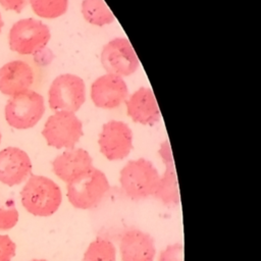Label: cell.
<instances>
[{
  "label": "cell",
  "instance_id": "1",
  "mask_svg": "<svg viewBox=\"0 0 261 261\" xmlns=\"http://www.w3.org/2000/svg\"><path fill=\"white\" fill-rule=\"evenodd\" d=\"M20 199L29 213L47 217L58 210L62 202V194L59 186L51 178L31 174L20 191Z\"/></svg>",
  "mask_w": 261,
  "mask_h": 261
},
{
  "label": "cell",
  "instance_id": "2",
  "mask_svg": "<svg viewBox=\"0 0 261 261\" xmlns=\"http://www.w3.org/2000/svg\"><path fill=\"white\" fill-rule=\"evenodd\" d=\"M160 175L151 161L140 158L128 161L120 170L119 182L123 192L133 200L154 196Z\"/></svg>",
  "mask_w": 261,
  "mask_h": 261
},
{
  "label": "cell",
  "instance_id": "3",
  "mask_svg": "<svg viewBox=\"0 0 261 261\" xmlns=\"http://www.w3.org/2000/svg\"><path fill=\"white\" fill-rule=\"evenodd\" d=\"M109 189L104 172L93 166L67 184V199L77 209H90L101 202Z\"/></svg>",
  "mask_w": 261,
  "mask_h": 261
},
{
  "label": "cell",
  "instance_id": "4",
  "mask_svg": "<svg viewBox=\"0 0 261 261\" xmlns=\"http://www.w3.org/2000/svg\"><path fill=\"white\" fill-rule=\"evenodd\" d=\"M5 119L16 129L35 126L45 113L44 98L41 94L27 90L11 96L5 106Z\"/></svg>",
  "mask_w": 261,
  "mask_h": 261
},
{
  "label": "cell",
  "instance_id": "5",
  "mask_svg": "<svg viewBox=\"0 0 261 261\" xmlns=\"http://www.w3.org/2000/svg\"><path fill=\"white\" fill-rule=\"evenodd\" d=\"M51 37L47 24L35 18H23L12 24L9 31V47L21 54H36L45 48Z\"/></svg>",
  "mask_w": 261,
  "mask_h": 261
},
{
  "label": "cell",
  "instance_id": "6",
  "mask_svg": "<svg viewBox=\"0 0 261 261\" xmlns=\"http://www.w3.org/2000/svg\"><path fill=\"white\" fill-rule=\"evenodd\" d=\"M86 101L84 81L71 73L60 74L52 82L48 91L49 106L54 111H77Z\"/></svg>",
  "mask_w": 261,
  "mask_h": 261
},
{
  "label": "cell",
  "instance_id": "7",
  "mask_svg": "<svg viewBox=\"0 0 261 261\" xmlns=\"http://www.w3.org/2000/svg\"><path fill=\"white\" fill-rule=\"evenodd\" d=\"M42 135L51 147L72 149L83 136V123L73 112L56 111L45 122Z\"/></svg>",
  "mask_w": 261,
  "mask_h": 261
},
{
  "label": "cell",
  "instance_id": "8",
  "mask_svg": "<svg viewBox=\"0 0 261 261\" xmlns=\"http://www.w3.org/2000/svg\"><path fill=\"white\" fill-rule=\"evenodd\" d=\"M101 62L108 73L121 77L133 74L139 67V59L132 44L127 39L120 37L104 46Z\"/></svg>",
  "mask_w": 261,
  "mask_h": 261
},
{
  "label": "cell",
  "instance_id": "9",
  "mask_svg": "<svg viewBox=\"0 0 261 261\" xmlns=\"http://www.w3.org/2000/svg\"><path fill=\"white\" fill-rule=\"evenodd\" d=\"M101 153L110 161L125 158L133 148V132L122 121L106 122L98 139Z\"/></svg>",
  "mask_w": 261,
  "mask_h": 261
},
{
  "label": "cell",
  "instance_id": "10",
  "mask_svg": "<svg viewBox=\"0 0 261 261\" xmlns=\"http://www.w3.org/2000/svg\"><path fill=\"white\" fill-rule=\"evenodd\" d=\"M128 89L119 75L106 73L99 76L91 87V98L95 106L104 109L118 107L126 100Z\"/></svg>",
  "mask_w": 261,
  "mask_h": 261
},
{
  "label": "cell",
  "instance_id": "11",
  "mask_svg": "<svg viewBox=\"0 0 261 261\" xmlns=\"http://www.w3.org/2000/svg\"><path fill=\"white\" fill-rule=\"evenodd\" d=\"M32 174L29 155L17 147H7L0 151V182L13 187L20 185Z\"/></svg>",
  "mask_w": 261,
  "mask_h": 261
},
{
  "label": "cell",
  "instance_id": "12",
  "mask_svg": "<svg viewBox=\"0 0 261 261\" xmlns=\"http://www.w3.org/2000/svg\"><path fill=\"white\" fill-rule=\"evenodd\" d=\"M119 250L122 261H154L156 253L153 238L137 228L122 234Z\"/></svg>",
  "mask_w": 261,
  "mask_h": 261
},
{
  "label": "cell",
  "instance_id": "13",
  "mask_svg": "<svg viewBox=\"0 0 261 261\" xmlns=\"http://www.w3.org/2000/svg\"><path fill=\"white\" fill-rule=\"evenodd\" d=\"M33 68L22 60H13L0 68V92L7 96L30 90L34 84Z\"/></svg>",
  "mask_w": 261,
  "mask_h": 261
},
{
  "label": "cell",
  "instance_id": "14",
  "mask_svg": "<svg viewBox=\"0 0 261 261\" xmlns=\"http://www.w3.org/2000/svg\"><path fill=\"white\" fill-rule=\"evenodd\" d=\"M93 167V159L82 148L64 151L52 161L53 172L64 182L68 184L75 177Z\"/></svg>",
  "mask_w": 261,
  "mask_h": 261
},
{
  "label": "cell",
  "instance_id": "15",
  "mask_svg": "<svg viewBox=\"0 0 261 261\" xmlns=\"http://www.w3.org/2000/svg\"><path fill=\"white\" fill-rule=\"evenodd\" d=\"M127 115L138 123L153 125L160 118L156 98L150 88L142 87L126 100Z\"/></svg>",
  "mask_w": 261,
  "mask_h": 261
},
{
  "label": "cell",
  "instance_id": "16",
  "mask_svg": "<svg viewBox=\"0 0 261 261\" xmlns=\"http://www.w3.org/2000/svg\"><path fill=\"white\" fill-rule=\"evenodd\" d=\"M159 154L163 162L165 163L166 168L164 174L160 177L158 188L154 194V197L159 199L165 205H178L180 202V198L176 179V172L170 146L167 141L161 145Z\"/></svg>",
  "mask_w": 261,
  "mask_h": 261
},
{
  "label": "cell",
  "instance_id": "17",
  "mask_svg": "<svg viewBox=\"0 0 261 261\" xmlns=\"http://www.w3.org/2000/svg\"><path fill=\"white\" fill-rule=\"evenodd\" d=\"M82 13L85 19L95 25H105L115 20L114 15L103 0H84Z\"/></svg>",
  "mask_w": 261,
  "mask_h": 261
},
{
  "label": "cell",
  "instance_id": "18",
  "mask_svg": "<svg viewBox=\"0 0 261 261\" xmlns=\"http://www.w3.org/2000/svg\"><path fill=\"white\" fill-rule=\"evenodd\" d=\"M83 261H116L114 245L103 238H97L87 248Z\"/></svg>",
  "mask_w": 261,
  "mask_h": 261
},
{
  "label": "cell",
  "instance_id": "19",
  "mask_svg": "<svg viewBox=\"0 0 261 261\" xmlns=\"http://www.w3.org/2000/svg\"><path fill=\"white\" fill-rule=\"evenodd\" d=\"M34 12L43 18H56L64 14L68 0H30Z\"/></svg>",
  "mask_w": 261,
  "mask_h": 261
},
{
  "label": "cell",
  "instance_id": "20",
  "mask_svg": "<svg viewBox=\"0 0 261 261\" xmlns=\"http://www.w3.org/2000/svg\"><path fill=\"white\" fill-rule=\"evenodd\" d=\"M17 221L18 212L14 201L10 198H0V231L11 229Z\"/></svg>",
  "mask_w": 261,
  "mask_h": 261
},
{
  "label": "cell",
  "instance_id": "21",
  "mask_svg": "<svg viewBox=\"0 0 261 261\" xmlns=\"http://www.w3.org/2000/svg\"><path fill=\"white\" fill-rule=\"evenodd\" d=\"M16 245L7 234H0V261H11L15 256Z\"/></svg>",
  "mask_w": 261,
  "mask_h": 261
},
{
  "label": "cell",
  "instance_id": "22",
  "mask_svg": "<svg viewBox=\"0 0 261 261\" xmlns=\"http://www.w3.org/2000/svg\"><path fill=\"white\" fill-rule=\"evenodd\" d=\"M159 261H184L182 244H173L167 246L160 254Z\"/></svg>",
  "mask_w": 261,
  "mask_h": 261
},
{
  "label": "cell",
  "instance_id": "23",
  "mask_svg": "<svg viewBox=\"0 0 261 261\" xmlns=\"http://www.w3.org/2000/svg\"><path fill=\"white\" fill-rule=\"evenodd\" d=\"M29 0H0L1 6L6 10H13L19 13L28 4Z\"/></svg>",
  "mask_w": 261,
  "mask_h": 261
},
{
  "label": "cell",
  "instance_id": "24",
  "mask_svg": "<svg viewBox=\"0 0 261 261\" xmlns=\"http://www.w3.org/2000/svg\"><path fill=\"white\" fill-rule=\"evenodd\" d=\"M3 25H4V22H3V20H2V17H1V14H0V32H1V30H2V28H3Z\"/></svg>",
  "mask_w": 261,
  "mask_h": 261
},
{
  "label": "cell",
  "instance_id": "25",
  "mask_svg": "<svg viewBox=\"0 0 261 261\" xmlns=\"http://www.w3.org/2000/svg\"><path fill=\"white\" fill-rule=\"evenodd\" d=\"M30 261H47L45 259H33V260H30Z\"/></svg>",
  "mask_w": 261,
  "mask_h": 261
},
{
  "label": "cell",
  "instance_id": "26",
  "mask_svg": "<svg viewBox=\"0 0 261 261\" xmlns=\"http://www.w3.org/2000/svg\"><path fill=\"white\" fill-rule=\"evenodd\" d=\"M0 142H1V133H0Z\"/></svg>",
  "mask_w": 261,
  "mask_h": 261
}]
</instances>
